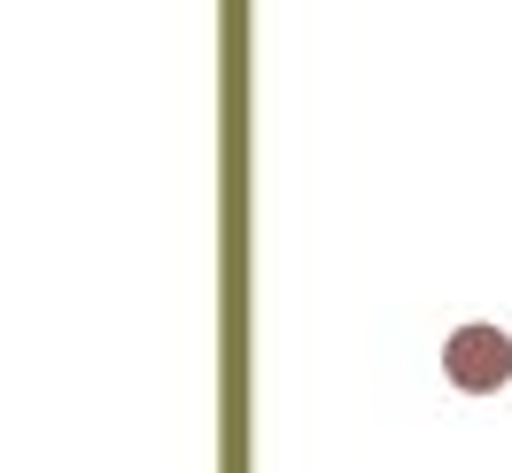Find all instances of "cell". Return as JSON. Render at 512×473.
Listing matches in <instances>:
<instances>
[{"label": "cell", "mask_w": 512, "mask_h": 473, "mask_svg": "<svg viewBox=\"0 0 512 473\" xmlns=\"http://www.w3.org/2000/svg\"><path fill=\"white\" fill-rule=\"evenodd\" d=\"M505 373H512V349L497 334H458L450 342V380L458 388H497Z\"/></svg>", "instance_id": "1"}]
</instances>
